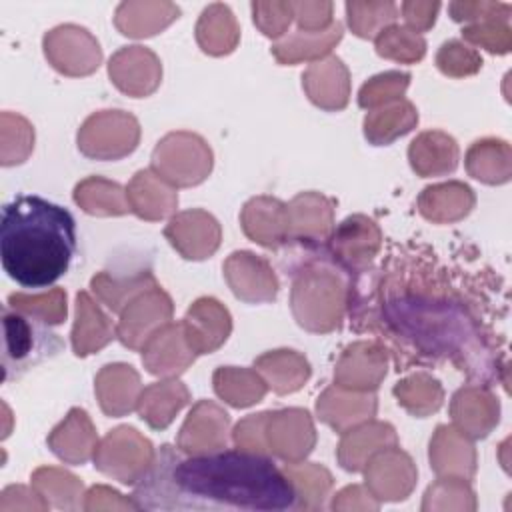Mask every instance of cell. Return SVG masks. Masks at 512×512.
Returning a JSON list of instances; mask_svg holds the SVG:
<instances>
[{
  "label": "cell",
  "instance_id": "60d3db41",
  "mask_svg": "<svg viewBox=\"0 0 512 512\" xmlns=\"http://www.w3.org/2000/svg\"><path fill=\"white\" fill-rule=\"evenodd\" d=\"M396 396L400 398L402 404H406L412 398H420L418 406H416V414H426L430 410H436L440 406V388L434 380L426 378V376H414L404 380L402 384H398L394 388Z\"/></svg>",
  "mask_w": 512,
  "mask_h": 512
},
{
  "label": "cell",
  "instance_id": "ee69618b",
  "mask_svg": "<svg viewBox=\"0 0 512 512\" xmlns=\"http://www.w3.org/2000/svg\"><path fill=\"white\" fill-rule=\"evenodd\" d=\"M466 64H474L478 68L480 60L464 50V46L460 42H446L440 52H438V66L442 72L446 74H466V72H472Z\"/></svg>",
  "mask_w": 512,
  "mask_h": 512
},
{
  "label": "cell",
  "instance_id": "bcb514c9",
  "mask_svg": "<svg viewBox=\"0 0 512 512\" xmlns=\"http://www.w3.org/2000/svg\"><path fill=\"white\" fill-rule=\"evenodd\" d=\"M438 4H422V2H406L402 4V12L406 16V20L416 26V28H428L434 24V16H436Z\"/></svg>",
  "mask_w": 512,
  "mask_h": 512
},
{
  "label": "cell",
  "instance_id": "52a82bcc",
  "mask_svg": "<svg viewBox=\"0 0 512 512\" xmlns=\"http://www.w3.org/2000/svg\"><path fill=\"white\" fill-rule=\"evenodd\" d=\"M156 148L166 152V154H172V156L180 158V160H174V162L154 166L170 182H176L180 186L198 184L210 172L212 162L188 160V158H212L206 144L194 134H182V132L180 134H170Z\"/></svg>",
  "mask_w": 512,
  "mask_h": 512
},
{
  "label": "cell",
  "instance_id": "4316f807",
  "mask_svg": "<svg viewBox=\"0 0 512 512\" xmlns=\"http://www.w3.org/2000/svg\"><path fill=\"white\" fill-rule=\"evenodd\" d=\"M374 410H376V402L372 396H356V394L344 396L338 390H328L318 400V414L338 430L366 416L370 418Z\"/></svg>",
  "mask_w": 512,
  "mask_h": 512
},
{
  "label": "cell",
  "instance_id": "484cf974",
  "mask_svg": "<svg viewBox=\"0 0 512 512\" xmlns=\"http://www.w3.org/2000/svg\"><path fill=\"white\" fill-rule=\"evenodd\" d=\"M236 38H238V28L232 18V12L226 6L214 4L204 10L198 22V42L206 52L210 54L230 52L236 44Z\"/></svg>",
  "mask_w": 512,
  "mask_h": 512
},
{
  "label": "cell",
  "instance_id": "4fadbf2b",
  "mask_svg": "<svg viewBox=\"0 0 512 512\" xmlns=\"http://www.w3.org/2000/svg\"><path fill=\"white\" fill-rule=\"evenodd\" d=\"M186 340L196 352H212L218 348L230 332L228 312L212 298L198 300L186 316Z\"/></svg>",
  "mask_w": 512,
  "mask_h": 512
},
{
  "label": "cell",
  "instance_id": "f35d334b",
  "mask_svg": "<svg viewBox=\"0 0 512 512\" xmlns=\"http://www.w3.org/2000/svg\"><path fill=\"white\" fill-rule=\"evenodd\" d=\"M462 198H470V190L466 186L460 184H448V186H434V188H426L422 198H420V210L424 216L434 218V220H446L448 218V210L446 206L454 204H466L470 206V202H462Z\"/></svg>",
  "mask_w": 512,
  "mask_h": 512
},
{
  "label": "cell",
  "instance_id": "ffe728a7",
  "mask_svg": "<svg viewBox=\"0 0 512 512\" xmlns=\"http://www.w3.org/2000/svg\"><path fill=\"white\" fill-rule=\"evenodd\" d=\"M128 198L130 208L138 216L148 220L164 218L176 206V194L170 188H166L158 178H154V174L148 170L136 174V178L130 184Z\"/></svg>",
  "mask_w": 512,
  "mask_h": 512
},
{
  "label": "cell",
  "instance_id": "277c9868",
  "mask_svg": "<svg viewBox=\"0 0 512 512\" xmlns=\"http://www.w3.org/2000/svg\"><path fill=\"white\" fill-rule=\"evenodd\" d=\"M138 122L118 110L94 114L78 134V146L92 158H120L136 148Z\"/></svg>",
  "mask_w": 512,
  "mask_h": 512
},
{
  "label": "cell",
  "instance_id": "8fae6325",
  "mask_svg": "<svg viewBox=\"0 0 512 512\" xmlns=\"http://www.w3.org/2000/svg\"><path fill=\"white\" fill-rule=\"evenodd\" d=\"M226 276L234 294L248 302L272 300L276 296V278L268 264L250 252H236L226 262Z\"/></svg>",
  "mask_w": 512,
  "mask_h": 512
},
{
  "label": "cell",
  "instance_id": "ab89813d",
  "mask_svg": "<svg viewBox=\"0 0 512 512\" xmlns=\"http://www.w3.org/2000/svg\"><path fill=\"white\" fill-rule=\"evenodd\" d=\"M32 482L36 486V490L42 494V496H52L54 498V504L56 506H62L66 508L62 496H72V494H78L82 490V484H78V480L66 472H60V470H54V468H40L34 472L32 476Z\"/></svg>",
  "mask_w": 512,
  "mask_h": 512
},
{
  "label": "cell",
  "instance_id": "2e32d148",
  "mask_svg": "<svg viewBox=\"0 0 512 512\" xmlns=\"http://www.w3.org/2000/svg\"><path fill=\"white\" fill-rule=\"evenodd\" d=\"M48 444L52 452L66 462L82 464L84 460H88L94 446V430L86 412L78 408L70 410L68 418L52 430Z\"/></svg>",
  "mask_w": 512,
  "mask_h": 512
},
{
  "label": "cell",
  "instance_id": "d590c367",
  "mask_svg": "<svg viewBox=\"0 0 512 512\" xmlns=\"http://www.w3.org/2000/svg\"><path fill=\"white\" fill-rule=\"evenodd\" d=\"M8 306L20 310L28 316H36L42 324H58L66 316V296L62 290H52L48 294H10Z\"/></svg>",
  "mask_w": 512,
  "mask_h": 512
},
{
  "label": "cell",
  "instance_id": "7402d4cb",
  "mask_svg": "<svg viewBox=\"0 0 512 512\" xmlns=\"http://www.w3.org/2000/svg\"><path fill=\"white\" fill-rule=\"evenodd\" d=\"M410 162L422 176L454 170L456 166V144L444 134H422L410 146Z\"/></svg>",
  "mask_w": 512,
  "mask_h": 512
},
{
  "label": "cell",
  "instance_id": "74e56055",
  "mask_svg": "<svg viewBox=\"0 0 512 512\" xmlns=\"http://www.w3.org/2000/svg\"><path fill=\"white\" fill-rule=\"evenodd\" d=\"M346 10H348L350 26L362 38L374 36L384 24L396 18V6L392 2H384V4L348 2Z\"/></svg>",
  "mask_w": 512,
  "mask_h": 512
},
{
  "label": "cell",
  "instance_id": "f1b7e54d",
  "mask_svg": "<svg viewBox=\"0 0 512 512\" xmlns=\"http://www.w3.org/2000/svg\"><path fill=\"white\" fill-rule=\"evenodd\" d=\"M396 434L388 424H372L368 428H360L352 432V436L344 438L340 444V462L346 470H360L366 458V452L372 454L380 446L394 444Z\"/></svg>",
  "mask_w": 512,
  "mask_h": 512
},
{
  "label": "cell",
  "instance_id": "9a60e30c",
  "mask_svg": "<svg viewBox=\"0 0 512 512\" xmlns=\"http://www.w3.org/2000/svg\"><path fill=\"white\" fill-rule=\"evenodd\" d=\"M228 414L210 402H200L190 418L186 420L180 446L188 452L192 450H216L226 442Z\"/></svg>",
  "mask_w": 512,
  "mask_h": 512
},
{
  "label": "cell",
  "instance_id": "83f0119b",
  "mask_svg": "<svg viewBox=\"0 0 512 512\" xmlns=\"http://www.w3.org/2000/svg\"><path fill=\"white\" fill-rule=\"evenodd\" d=\"M74 200L90 214H124L130 210L124 190L118 184L102 178H90L78 184Z\"/></svg>",
  "mask_w": 512,
  "mask_h": 512
},
{
  "label": "cell",
  "instance_id": "836d02e7",
  "mask_svg": "<svg viewBox=\"0 0 512 512\" xmlns=\"http://www.w3.org/2000/svg\"><path fill=\"white\" fill-rule=\"evenodd\" d=\"M338 232L344 234L346 238L354 240V244L334 242V248L342 254V258H348L352 264H358V262H366L374 256V252L378 248L380 234L372 220H366L362 216L348 218Z\"/></svg>",
  "mask_w": 512,
  "mask_h": 512
},
{
  "label": "cell",
  "instance_id": "ba28073f",
  "mask_svg": "<svg viewBox=\"0 0 512 512\" xmlns=\"http://www.w3.org/2000/svg\"><path fill=\"white\" fill-rule=\"evenodd\" d=\"M318 302H326L328 306L342 312V286L336 278L320 272H312L302 276L294 284L292 306L298 322L310 330L320 332V306Z\"/></svg>",
  "mask_w": 512,
  "mask_h": 512
},
{
  "label": "cell",
  "instance_id": "f6af8a7d",
  "mask_svg": "<svg viewBox=\"0 0 512 512\" xmlns=\"http://www.w3.org/2000/svg\"><path fill=\"white\" fill-rule=\"evenodd\" d=\"M292 12L298 18V24L308 28V32H320L324 24L330 22L332 4L328 2H300L292 4Z\"/></svg>",
  "mask_w": 512,
  "mask_h": 512
},
{
  "label": "cell",
  "instance_id": "f546056e",
  "mask_svg": "<svg viewBox=\"0 0 512 512\" xmlns=\"http://www.w3.org/2000/svg\"><path fill=\"white\" fill-rule=\"evenodd\" d=\"M342 36V26L336 22L322 32H298L296 36L274 46V54L280 62H296L300 58H312L328 52Z\"/></svg>",
  "mask_w": 512,
  "mask_h": 512
},
{
  "label": "cell",
  "instance_id": "44dd1931",
  "mask_svg": "<svg viewBox=\"0 0 512 512\" xmlns=\"http://www.w3.org/2000/svg\"><path fill=\"white\" fill-rule=\"evenodd\" d=\"M76 310L78 314L72 330V344L78 356H86L102 348L112 338V330L106 316L94 306V302L86 292L78 294Z\"/></svg>",
  "mask_w": 512,
  "mask_h": 512
},
{
  "label": "cell",
  "instance_id": "d4e9b609",
  "mask_svg": "<svg viewBox=\"0 0 512 512\" xmlns=\"http://www.w3.org/2000/svg\"><path fill=\"white\" fill-rule=\"evenodd\" d=\"M256 366L268 376L270 386L280 394L298 390L310 374L308 362L292 350H278L274 354H266L256 362Z\"/></svg>",
  "mask_w": 512,
  "mask_h": 512
},
{
  "label": "cell",
  "instance_id": "603a6c76",
  "mask_svg": "<svg viewBox=\"0 0 512 512\" xmlns=\"http://www.w3.org/2000/svg\"><path fill=\"white\" fill-rule=\"evenodd\" d=\"M186 402L188 392L180 382H162L144 390L138 410L152 428H164Z\"/></svg>",
  "mask_w": 512,
  "mask_h": 512
},
{
  "label": "cell",
  "instance_id": "4dcf8cb0",
  "mask_svg": "<svg viewBox=\"0 0 512 512\" xmlns=\"http://www.w3.org/2000/svg\"><path fill=\"white\" fill-rule=\"evenodd\" d=\"M416 120L418 116L414 108L408 102H400L388 110L372 112L370 116H366L364 132L366 138H370L374 144H386L396 136L408 132Z\"/></svg>",
  "mask_w": 512,
  "mask_h": 512
},
{
  "label": "cell",
  "instance_id": "7bdbcfd3",
  "mask_svg": "<svg viewBox=\"0 0 512 512\" xmlns=\"http://www.w3.org/2000/svg\"><path fill=\"white\" fill-rule=\"evenodd\" d=\"M254 10V20L258 26L264 30L266 36H280L286 26L290 24V14H292V4H252Z\"/></svg>",
  "mask_w": 512,
  "mask_h": 512
},
{
  "label": "cell",
  "instance_id": "8992f818",
  "mask_svg": "<svg viewBox=\"0 0 512 512\" xmlns=\"http://www.w3.org/2000/svg\"><path fill=\"white\" fill-rule=\"evenodd\" d=\"M150 448V442L138 436L134 428L122 426L104 438L96 454V466L102 472L116 476L120 482L130 484L136 480V474L150 464Z\"/></svg>",
  "mask_w": 512,
  "mask_h": 512
},
{
  "label": "cell",
  "instance_id": "1f68e13d",
  "mask_svg": "<svg viewBox=\"0 0 512 512\" xmlns=\"http://www.w3.org/2000/svg\"><path fill=\"white\" fill-rule=\"evenodd\" d=\"M214 384L216 392L234 406H250L260 402L266 390L264 382L256 374L234 368H220L214 376Z\"/></svg>",
  "mask_w": 512,
  "mask_h": 512
},
{
  "label": "cell",
  "instance_id": "8d00e7d4",
  "mask_svg": "<svg viewBox=\"0 0 512 512\" xmlns=\"http://www.w3.org/2000/svg\"><path fill=\"white\" fill-rule=\"evenodd\" d=\"M376 48L380 56L406 62H414L424 56V40L416 32L402 26L384 28L376 40Z\"/></svg>",
  "mask_w": 512,
  "mask_h": 512
},
{
  "label": "cell",
  "instance_id": "d6986e66",
  "mask_svg": "<svg viewBox=\"0 0 512 512\" xmlns=\"http://www.w3.org/2000/svg\"><path fill=\"white\" fill-rule=\"evenodd\" d=\"M286 214L288 212L284 210L282 202L270 198H256L244 208V230L256 242L264 246H276L282 240L284 224L288 226Z\"/></svg>",
  "mask_w": 512,
  "mask_h": 512
},
{
  "label": "cell",
  "instance_id": "e0dca14e",
  "mask_svg": "<svg viewBox=\"0 0 512 512\" xmlns=\"http://www.w3.org/2000/svg\"><path fill=\"white\" fill-rule=\"evenodd\" d=\"M304 86L318 106L342 108L348 98V72L338 58H328L306 72Z\"/></svg>",
  "mask_w": 512,
  "mask_h": 512
},
{
  "label": "cell",
  "instance_id": "5b68a950",
  "mask_svg": "<svg viewBox=\"0 0 512 512\" xmlns=\"http://www.w3.org/2000/svg\"><path fill=\"white\" fill-rule=\"evenodd\" d=\"M44 52L52 66L64 74H90L100 64L98 42L78 26H58L44 36Z\"/></svg>",
  "mask_w": 512,
  "mask_h": 512
},
{
  "label": "cell",
  "instance_id": "d6a6232c",
  "mask_svg": "<svg viewBox=\"0 0 512 512\" xmlns=\"http://www.w3.org/2000/svg\"><path fill=\"white\" fill-rule=\"evenodd\" d=\"M332 210L326 198L318 194L298 196L288 210V224L294 226L298 234L322 236L330 228Z\"/></svg>",
  "mask_w": 512,
  "mask_h": 512
},
{
  "label": "cell",
  "instance_id": "b9f144b4",
  "mask_svg": "<svg viewBox=\"0 0 512 512\" xmlns=\"http://www.w3.org/2000/svg\"><path fill=\"white\" fill-rule=\"evenodd\" d=\"M408 78H410L408 74H400V72H388L372 78L360 90V106L368 108L400 96L408 86Z\"/></svg>",
  "mask_w": 512,
  "mask_h": 512
},
{
  "label": "cell",
  "instance_id": "3957f363",
  "mask_svg": "<svg viewBox=\"0 0 512 512\" xmlns=\"http://www.w3.org/2000/svg\"><path fill=\"white\" fill-rule=\"evenodd\" d=\"M4 324V380L8 382L12 376L32 368L46 356L56 354L62 342L56 334L46 332L40 324H34L32 318L20 310L4 308L2 314Z\"/></svg>",
  "mask_w": 512,
  "mask_h": 512
},
{
  "label": "cell",
  "instance_id": "cb8c5ba5",
  "mask_svg": "<svg viewBox=\"0 0 512 512\" xmlns=\"http://www.w3.org/2000/svg\"><path fill=\"white\" fill-rule=\"evenodd\" d=\"M178 18V8L172 4H122L116 12V24L126 36H150Z\"/></svg>",
  "mask_w": 512,
  "mask_h": 512
},
{
  "label": "cell",
  "instance_id": "e575fe53",
  "mask_svg": "<svg viewBox=\"0 0 512 512\" xmlns=\"http://www.w3.org/2000/svg\"><path fill=\"white\" fill-rule=\"evenodd\" d=\"M372 348L366 344H356L354 348L348 350V354L342 358L336 378L344 384V386H362V388H374L378 386L380 378L386 372V366H368L366 362L372 360L374 352H370Z\"/></svg>",
  "mask_w": 512,
  "mask_h": 512
},
{
  "label": "cell",
  "instance_id": "7c38bea8",
  "mask_svg": "<svg viewBox=\"0 0 512 512\" xmlns=\"http://www.w3.org/2000/svg\"><path fill=\"white\" fill-rule=\"evenodd\" d=\"M170 312V298L162 290L140 296L138 300L128 304V310L122 314V322L118 328L120 340L130 348H138L142 340L152 336V328L170 318Z\"/></svg>",
  "mask_w": 512,
  "mask_h": 512
},
{
  "label": "cell",
  "instance_id": "ac0fdd59",
  "mask_svg": "<svg viewBox=\"0 0 512 512\" xmlns=\"http://www.w3.org/2000/svg\"><path fill=\"white\" fill-rule=\"evenodd\" d=\"M138 374L124 364L106 366L98 374L96 390L102 410L110 416H120L132 410L138 392Z\"/></svg>",
  "mask_w": 512,
  "mask_h": 512
},
{
  "label": "cell",
  "instance_id": "30bf717a",
  "mask_svg": "<svg viewBox=\"0 0 512 512\" xmlns=\"http://www.w3.org/2000/svg\"><path fill=\"white\" fill-rule=\"evenodd\" d=\"M110 76L120 90L142 96L156 88L160 80V64L150 50L142 46H130L122 48L110 60Z\"/></svg>",
  "mask_w": 512,
  "mask_h": 512
},
{
  "label": "cell",
  "instance_id": "9c48e42d",
  "mask_svg": "<svg viewBox=\"0 0 512 512\" xmlns=\"http://www.w3.org/2000/svg\"><path fill=\"white\" fill-rule=\"evenodd\" d=\"M166 236L186 258L198 260L218 248L220 228L210 214L194 210L174 218L166 228Z\"/></svg>",
  "mask_w": 512,
  "mask_h": 512
},
{
  "label": "cell",
  "instance_id": "7a4b0ae2",
  "mask_svg": "<svg viewBox=\"0 0 512 512\" xmlns=\"http://www.w3.org/2000/svg\"><path fill=\"white\" fill-rule=\"evenodd\" d=\"M76 250L72 214L40 196H18L2 208L0 260L24 288H46L66 274Z\"/></svg>",
  "mask_w": 512,
  "mask_h": 512
},
{
  "label": "cell",
  "instance_id": "5bb4252c",
  "mask_svg": "<svg viewBox=\"0 0 512 512\" xmlns=\"http://www.w3.org/2000/svg\"><path fill=\"white\" fill-rule=\"evenodd\" d=\"M186 336L182 326H168L154 332L148 338L142 360L152 374H176L182 372L192 362V348H186Z\"/></svg>",
  "mask_w": 512,
  "mask_h": 512
},
{
  "label": "cell",
  "instance_id": "6da1fadb",
  "mask_svg": "<svg viewBox=\"0 0 512 512\" xmlns=\"http://www.w3.org/2000/svg\"><path fill=\"white\" fill-rule=\"evenodd\" d=\"M176 508L290 510L296 490L270 458L250 450H224L176 462Z\"/></svg>",
  "mask_w": 512,
  "mask_h": 512
}]
</instances>
